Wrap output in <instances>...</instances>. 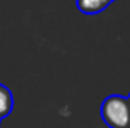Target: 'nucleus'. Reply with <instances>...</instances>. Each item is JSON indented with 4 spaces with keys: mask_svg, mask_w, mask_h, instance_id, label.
<instances>
[{
    "mask_svg": "<svg viewBox=\"0 0 130 128\" xmlns=\"http://www.w3.org/2000/svg\"><path fill=\"white\" fill-rule=\"evenodd\" d=\"M127 100H128V103H130V95H128V97H127Z\"/></svg>",
    "mask_w": 130,
    "mask_h": 128,
    "instance_id": "obj_4",
    "label": "nucleus"
},
{
    "mask_svg": "<svg viewBox=\"0 0 130 128\" xmlns=\"http://www.w3.org/2000/svg\"><path fill=\"white\" fill-rule=\"evenodd\" d=\"M101 118L109 128H130V103L127 97L109 95L101 105Z\"/></svg>",
    "mask_w": 130,
    "mask_h": 128,
    "instance_id": "obj_1",
    "label": "nucleus"
},
{
    "mask_svg": "<svg viewBox=\"0 0 130 128\" xmlns=\"http://www.w3.org/2000/svg\"><path fill=\"white\" fill-rule=\"evenodd\" d=\"M13 110V95L8 87L0 84V120L8 117Z\"/></svg>",
    "mask_w": 130,
    "mask_h": 128,
    "instance_id": "obj_3",
    "label": "nucleus"
},
{
    "mask_svg": "<svg viewBox=\"0 0 130 128\" xmlns=\"http://www.w3.org/2000/svg\"><path fill=\"white\" fill-rule=\"evenodd\" d=\"M110 2L112 0H76V5L79 12H83L84 15H95L104 8H107Z\"/></svg>",
    "mask_w": 130,
    "mask_h": 128,
    "instance_id": "obj_2",
    "label": "nucleus"
}]
</instances>
